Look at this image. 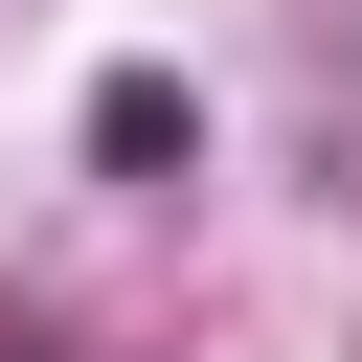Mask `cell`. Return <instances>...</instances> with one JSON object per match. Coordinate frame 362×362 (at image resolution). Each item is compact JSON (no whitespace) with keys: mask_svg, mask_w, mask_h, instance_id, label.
<instances>
[{"mask_svg":"<svg viewBox=\"0 0 362 362\" xmlns=\"http://www.w3.org/2000/svg\"><path fill=\"white\" fill-rule=\"evenodd\" d=\"M181 136H204V113H181V90H158V68H113V90H90V158H136V181H158V158H181Z\"/></svg>","mask_w":362,"mask_h":362,"instance_id":"obj_1","label":"cell"}]
</instances>
